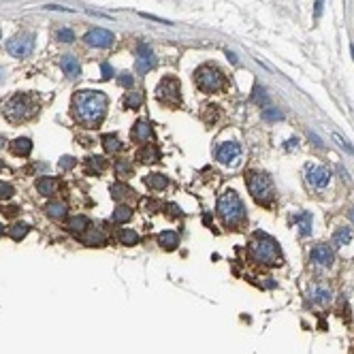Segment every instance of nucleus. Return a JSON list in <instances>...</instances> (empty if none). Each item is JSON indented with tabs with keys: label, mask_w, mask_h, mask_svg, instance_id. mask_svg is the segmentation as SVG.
Returning <instances> with one entry per match:
<instances>
[{
	"label": "nucleus",
	"mask_w": 354,
	"mask_h": 354,
	"mask_svg": "<svg viewBox=\"0 0 354 354\" xmlns=\"http://www.w3.org/2000/svg\"><path fill=\"white\" fill-rule=\"evenodd\" d=\"M309 258H311V263L318 265V267H331L333 260H335V256H333V250H331L329 245H324V243L311 247Z\"/></svg>",
	"instance_id": "13"
},
{
	"label": "nucleus",
	"mask_w": 354,
	"mask_h": 354,
	"mask_svg": "<svg viewBox=\"0 0 354 354\" xmlns=\"http://www.w3.org/2000/svg\"><path fill=\"white\" fill-rule=\"evenodd\" d=\"M45 211H47V216L52 218V220H64L66 218V211H68V207L62 201H52V203H47L45 205Z\"/></svg>",
	"instance_id": "19"
},
{
	"label": "nucleus",
	"mask_w": 354,
	"mask_h": 354,
	"mask_svg": "<svg viewBox=\"0 0 354 354\" xmlns=\"http://www.w3.org/2000/svg\"><path fill=\"white\" fill-rule=\"evenodd\" d=\"M218 214H220L224 226L237 229L245 222V205L239 199L235 190H224L218 199Z\"/></svg>",
	"instance_id": "3"
},
{
	"label": "nucleus",
	"mask_w": 354,
	"mask_h": 354,
	"mask_svg": "<svg viewBox=\"0 0 354 354\" xmlns=\"http://www.w3.org/2000/svg\"><path fill=\"white\" fill-rule=\"evenodd\" d=\"M2 145H4V139H2V137H0V147H2Z\"/></svg>",
	"instance_id": "46"
},
{
	"label": "nucleus",
	"mask_w": 354,
	"mask_h": 354,
	"mask_svg": "<svg viewBox=\"0 0 354 354\" xmlns=\"http://www.w3.org/2000/svg\"><path fill=\"white\" fill-rule=\"evenodd\" d=\"M250 254L260 265H282V252L278 241L273 237L265 235V233H256V237L250 243Z\"/></svg>",
	"instance_id": "4"
},
{
	"label": "nucleus",
	"mask_w": 354,
	"mask_h": 354,
	"mask_svg": "<svg viewBox=\"0 0 354 354\" xmlns=\"http://www.w3.org/2000/svg\"><path fill=\"white\" fill-rule=\"evenodd\" d=\"M118 241L122 245H137L139 243V235L132 229H119L118 233Z\"/></svg>",
	"instance_id": "26"
},
{
	"label": "nucleus",
	"mask_w": 354,
	"mask_h": 354,
	"mask_svg": "<svg viewBox=\"0 0 354 354\" xmlns=\"http://www.w3.org/2000/svg\"><path fill=\"white\" fill-rule=\"evenodd\" d=\"M2 169H4V162H2V160H0V171H2Z\"/></svg>",
	"instance_id": "45"
},
{
	"label": "nucleus",
	"mask_w": 354,
	"mask_h": 354,
	"mask_svg": "<svg viewBox=\"0 0 354 354\" xmlns=\"http://www.w3.org/2000/svg\"><path fill=\"white\" fill-rule=\"evenodd\" d=\"M305 179L314 190H324L331 181V171L327 167H320V165H309L307 171H305Z\"/></svg>",
	"instance_id": "10"
},
{
	"label": "nucleus",
	"mask_w": 354,
	"mask_h": 354,
	"mask_svg": "<svg viewBox=\"0 0 354 354\" xmlns=\"http://www.w3.org/2000/svg\"><path fill=\"white\" fill-rule=\"evenodd\" d=\"M56 39L62 41V43H73V41H75V32L70 30V28H60V30L56 32Z\"/></svg>",
	"instance_id": "36"
},
{
	"label": "nucleus",
	"mask_w": 354,
	"mask_h": 354,
	"mask_svg": "<svg viewBox=\"0 0 354 354\" xmlns=\"http://www.w3.org/2000/svg\"><path fill=\"white\" fill-rule=\"evenodd\" d=\"M156 96L162 105H169V107H177L181 103V88H179V81L175 77H165L160 79L158 88H156Z\"/></svg>",
	"instance_id": "7"
},
{
	"label": "nucleus",
	"mask_w": 354,
	"mask_h": 354,
	"mask_svg": "<svg viewBox=\"0 0 354 354\" xmlns=\"http://www.w3.org/2000/svg\"><path fill=\"white\" fill-rule=\"evenodd\" d=\"M137 158H139V162H143V165H154V162L160 160V152H158V147H156L154 143H145L139 150Z\"/></svg>",
	"instance_id": "17"
},
{
	"label": "nucleus",
	"mask_w": 354,
	"mask_h": 354,
	"mask_svg": "<svg viewBox=\"0 0 354 354\" xmlns=\"http://www.w3.org/2000/svg\"><path fill=\"white\" fill-rule=\"evenodd\" d=\"M116 175L119 177V179H128V177L132 175V165L126 158L118 160L116 162Z\"/></svg>",
	"instance_id": "31"
},
{
	"label": "nucleus",
	"mask_w": 354,
	"mask_h": 354,
	"mask_svg": "<svg viewBox=\"0 0 354 354\" xmlns=\"http://www.w3.org/2000/svg\"><path fill=\"white\" fill-rule=\"evenodd\" d=\"M41 109V101L32 92H15L9 101L4 103L2 113L11 124H22L26 119L34 118Z\"/></svg>",
	"instance_id": "2"
},
{
	"label": "nucleus",
	"mask_w": 354,
	"mask_h": 354,
	"mask_svg": "<svg viewBox=\"0 0 354 354\" xmlns=\"http://www.w3.org/2000/svg\"><path fill=\"white\" fill-rule=\"evenodd\" d=\"M130 139L137 141V143H147V141L152 139V126H150V122H145V119H139V122L132 126Z\"/></svg>",
	"instance_id": "15"
},
{
	"label": "nucleus",
	"mask_w": 354,
	"mask_h": 354,
	"mask_svg": "<svg viewBox=\"0 0 354 354\" xmlns=\"http://www.w3.org/2000/svg\"><path fill=\"white\" fill-rule=\"evenodd\" d=\"M37 192L41 194V196H54L56 192H58V188H60V183H58V179L56 177H39L37 179Z\"/></svg>",
	"instance_id": "14"
},
{
	"label": "nucleus",
	"mask_w": 354,
	"mask_h": 354,
	"mask_svg": "<svg viewBox=\"0 0 354 354\" xmlns=\"http://www.w3.org/2000/svg\"><path fill=\"white\" fill-rule=\"evenodd\" d=\"M295 222H296V229H299V233L303 237L311 235V214L309 211H301V214H296Z\"/></svg>",
	"instance_id": "23"
},
{
	"label": "nucleus",
	"mask_w": 354,
	"mask_h": 354,
	"mask_svg": "<svg viewBox=\"0 0 354 354\" xmlns=\"http://www.w3.org/2000/svg\"><path fill=\"white\" fill-rule=\"evenodd\" d=\"M247 190H250L252 199L263 207H269L275 201V186L271 181V177L260 173V171H250L247 173Z\"/></svg>",
	"instance_id": "6"
},
{
	"label": "nucleus",
	"mask_w": 354,
	"mask_h": 354,
	"mask_svg": "<svg viewBox=\"0 0 354 354\" xmlns=\"http://www.w3.org/2000/svg\"><path fill=\"white\" fill-rule=\"evenodd\" d=\"M282 118H284V116H282V111L275 109V107H267L263 111V119H265V122H280Z\"/></svg>",
	"instance_id": "35"
},
{
	"label": "nucleus",
	"mask_w": 354,
	"mask_h": 354,
	"mask_svg": "<svg viewBox=\"0 0 354 354\" xmlns=\"http://www.w3.org/2000/svg\"><path fill=\"white\" fill-rule=\"evenodd\" d=\"M109 190H111V196H113L116 201H122V199H126V196L132 194V190L126 186V183H113Z\"/></svg>",
	"instance_id": "33"
},
{
	"label": "nucleus",
	"mask_w": 354,
	"mask_h": 354,
	"mask_svg": "<svg viewBox=\"0 0 354 354\" xmlns=\"http://www.w3.org/2000/svg\"><path fill=\"white\" fill-rule=\"evenodd\" d=\"M83 41L90 45V47H96V49H109L113 43H116V34L105 30V28H94V30H90Z\"/></svg>",
	"instance_id": "11"
},
{
	"label": "nucleus",
	"mask_w": 354,
	"mask_h": 354,
	"mask_svg": "<svg viewBox=\"0 0 354 354\" xmlns=\"http://www.w3.org/2000/svg\"><path fill=\"white\" fill-rule=\"evenodd\" d=\"M13 194H15V190H13V186H11V183H6V181H0V199H2V201H9Z\"/></svg>",
	"instance_id": "37"
},
{
	"label": "nucleus",
	"mask_w": 354,
	"mask_h": 354,
	"mask_svg": "<svg viewBox=\"0 0 354 354\" xmlns=\"http://www.w3.org/2000/svg\"><path fill=\"white\" fill-rule=\"evenodd\" d=\"M34 49V34L30 32H22L17 37H13L6 41V52H9L13 58H26L30 56Z\"/></svg>",
	"instance_id": "8"
},
{
	"label": "nucleus",
	"mask_w": 354,
	"mask_h": 354,
	"mask_svg": "<svg viewBox=\"0 0 354 354\" xmlns=\"http://www.w3.org/2000/svg\"><path fill=\"white\" fill-rule=\"evenodd\" d=\"M322 4H324V0H316V17H320V13H322Z\"/></svg>",
	"instance_id": "43"
},
{
	"label": "nucleus",
	"mask_w": 354,
	"mask_h": 354,
	"mask_svg": "<svg viewBox=\"0 0 354 354\" xmlns=\"http://www.w3.org/2000/svg\"><path fill=\"white\" fill-rule=\"evenodd\" d=\"M101 70H103V79H111L113 77V66L107 64V62H103L101 64Z\"/></svg>",
	"instance_id": "40"
},
{
	"label": "nucleus",
	"mask_w": 354,
	"mask_h": 354,
	"mask_svg": "<svg viewBox=\"0 0 354 354\" xmlns=\"http://www.w3.org/2000/svg\"><path fill=\"white\" fill-rule=\"evenodd\" d=\"M58 165H60V169H70V167H75V158H70V156H62Z\"/></svg>",
	"instance_id": "38"
},
{
	"label": "nucleus",
	"mask_w": 354,
	"mask_h": 354,
	"mask_svg": "<svg viewBox=\"0 0 354 354\" xmlns=\"http://www.w3.org/2000/svg\"><path fill=\"white\" fill-rule=\"evenodd\" d=\"M350 239H352L350 229H337L335 235H333V243H335V247H346L350 243Z\"/></svg>",
	"instance_id": "28"
},
{
	"label": "nucleus",
	"mask_w": 354,
	"mask_h": 354,
	"mask_svg": "<svg viewBox=\"0 0 354 354\" xmlns=\"http://www.w3.org/2000/svg\"><path fill=\"white\" fill-rule=\"evenodd\" d=\"M2 214H4V216H9V218H13V216H17V214H19V209H17V207H4Z\"/></svg>",
	"instance_id": "42"
},
{
	"label": "nucleus",
	"mask_w": 354,
	"mask_h": 354,
	"mask_svg": "<svg viewBox=\"0 0 354 354\" xmlns=\"http://www.w3.org/2000/svg\"><path fill=\"white\" fill-rule=\"evenodd\" d=\"M9 150H11V154L13 156H19V158H24V156H28L32 152V141L28 139V137H19V139H15L13 143L9 145Z\"/></svg>",
	"instance_id": "18"
},
{
	"label": "nucleus",
	"mask_w": 354,
	"mask_h": 354,
	"mask_svg": "<svg viewBox=\"0 0 354 354\" xmlns=\"http://www.w3.org/2000/svg\"><path fill=\"white\" fill-rule=\"evenodd\" d=\"M28 231H30V226H28V224H22V222H17V224H13L6 233H9V237L13 239V241H22V239L28 235Z\"/></svg>",
	"instance_id": "30"
},
{
	"label": "nucleus",
	"mask_w": 354,
	"mask_h": 354,
	"mask_svg": "<svg viewBox=\"0 0 354 354\" xmlns=\"http://www.w3.org/2000/svg\"><path fill=\"white\" fill-rule=\"evenodd\" d=\"M0 235H2V226H0Z\"/></svg>",
	"instance_id": "47"
},
{
	"label": "nucleus",
	"mask_w": 354,
	"mask_h": 354,
	"mask_svg": "<svg viewBox=\"0 0 354 354\" xmlns=\"http://www.w3.org/2000/svg\"><path fill=\"white\" fill-rule=\"evenodd\" d=\"M132 83H134V79H132V75H128V73H124L122 77H119V86H124V88H132Z\"/></svg>",
	"instance_id": "39"
},
{
	"label": "nucleus",
	"mask_w": 354,
	"mask_h": 354,
	"mask_svg": "<svg viewBox=\"0 0 354 354\" xmlns=\"http://www.w3.org/2000/svg\"><path fill=\"white\" fill-rule=\"evenodd\" d=\"M156 64H158V60H156V54L152 52V47L147 43H141L137 49V73L141 75L150 73V70L156 68Z\"/></svg>",
	"instance_id": "12"
},
{
	"label": "nucleus",
	"mask_w": 354,
	"mask_h": 354,
	"mask_svg": "<svg viewBox=\"0 0 354 354\" xmlns=\"http://www.w3.org/2000/svg\"><path fill=\"white\" fill-rule=\"evenodd\" d=\"M216 160L226 167H237L239 160H241V145L235 143V141H226V143L218 147Z\"/></svg>",
	"instance_id": "9"
},
{
	"label": "nucleus",
	"mask_w": 354,
	"mask_h": 354,
	"mask_svg": "<svg viewBox=\"0 0 354 354\" xmlns=\"http://www.w3.org/2000/svg\"><path fill=\"white\" fill-rule=\"evenodd\" d=\"M107 165L109 162L103 158V156H92V158H88L86 160V169L90 173H94V175H101V173H105V169H107Z\"/></svg>",
	"instance_id": "24"
},
{
	"label": "nucleus",
	"mask_w": 354,
	"mask_h": 354,
	"mask_svg": "<svg viewBox=\"0 0 354 354\" xmlns=\"http://www.w3.org/2000/svg\"><path fill=\"white\" fill-rule=\"evenodd\" d=\"M194 83L205 94H218L226 88V75L216 64H201L194 70Z\"/></svg>",
	"instance_id": "5"
},
{
	"label": "nucleus",
	"mask_w": 354,
	"mask_h": 354,
	"mask_svg": "<svg viewBox=\"0 0 354 354\" xmlns=\"http://www.w3.org/2000/svg\"><path fill=\"white\" fill-rule=\"evenodd\" d=\"M122 103L126 109H139L141 105H143V94H141V92H128Z\"/></svg>",
	"instance_id": "29"
},
{
	"label": "nucleus",
	"mask_w": 354,
	"mask_h": 354,
	"mask_svg": "<svg viewBox=\"0 0 354 354\" xmlns=\"http://www.w3.org/2000/svg\"><path fill=\"white\" fill-rule=\"evenodd\" d=\"M68 229L73 233H83V231H90V220L86 216H75L73 220H70Z\"/></svg>",
	"instance_id": "32"
},
{
	"label": "nucleus",
	"mask_w": 354,
	"mask_h": 354,
	"mask_svg": "<svg viewBox=\"0 0 354 354\" xmlns=\"http://www.w3.org/2000/svg\"><path fill=\"white\" fill-rule=\"evenodd\" d=\"M158 245L165 247V250H175L179 245V235L175 231H162L158 235Z\"/></svg>",
	"instance_id": "20"
},
{
	"label": "nucleus",
	"mask_w": 354,
	"mask_h": 354,
	"mask_svg": "<svg viewBox=\"0 0 354 354\" xmlns=\"http://www.w3.org/2000/svg\"><path fill=\"white\" fill-rule=\"evenodd\" d=\"M145 183L152 190H165L169 186V179H167V175H162V173H152L145 177Z\"/></svg>",
	"instance_id": "25"
},
{
	"label": "nucleus",
	"mask_w": 354,
	"mask_h": 354,
	"mask_svg": "<svg viewBox=\"0 0 354 354\" xmlns=\"http://www.w3.org/2000/svg\"><path fill=\"white\" fill-rule=\"evenodd\" d=\"M254 92H256V94H254V101H256L258 105H263V103H267V101H269V98H267V94H265V90L256 88V90H254Z\"/></svg>",
	"instance_id": "41"
},
{
	"label": "nucleus",
	"mask_w": 354,
	"mask_h": 354,
	"mask_svg": "<svg viewBox=\"0 0 354 354\" xmlns=\"http://www.w3.org/2000/svg\"><path fill=\"white\" fill-rule=\"evenodd\" d=\"M86 243H88V245H94V247H101V245L107 243V237H105L98 229H90V235H88V239H86Z\"/></svg>",
	"instance_id": "34"
},
{
	"label": "nucleus",
	"mask_w": 354,
	"mask_h": 354,
	"mask_svg": "<svg viewBox=\"0 0 354 354\" xmlns=\"http://www.w3.org/2000/svg\"><path fill=\"white\" fill-rule=\"evenodd\" d=\"M130 218H132V209L128 205H118L116 211H113V222H118V224H126Z\"/></svg>",
	"instance_id": "27"
},
{
	"label": "nucleus",
	"mask_w": 354,
	"mask_h": 354,
	"mask_svg": "<svg viewBox=\"0 0 354 354\" xmlns=\"http://www.w3.org/2000/svg\"><path fill=\"white\" fill-rule=\"evenodd\" d=\"M60 68L64 70V75L70 77V79H77V77L81 75V66H79V62H77L75 56H62L60 58Z\"/></svg>",
	"instance_id": "16"
},
{
	"label": "nucleus",
	"mask_w": 354,
	"mask_h": 354,
	"mask_svg": "<svg viewBox=\"0 0 354 354\" xmlns=\"http://www.w3.org/2000/svg\"><path fill=\"white\" fill-rule=\"evenodd\" d=\"M309 299L314 303H318V305H327V303H331V299H333V293L324 286H314L309 293Z\"/></svg>",
	"instance_id": "21"
},
{
	"label": "nucleus",
	"mask_w": 354,
	"mask_h": 354,
	"mask_svg": "<svg viewBox=\"0 0 354 354\" xmlns=\"http://www.w3.org/2000/svg\"><path fill=\"white\" fill-rule=\"evenodd\" d=\"M109 109V98L101 90H79L73 96V118L86 128H98Z\"/></svg>",
	"instance_id": "1"
},
{
	"label": "nucleus",
	"mask_w": 354,
	"mask_h": 354,
	"mask_svg": "<svg viewBox=\"0 0 354 354\" xmlns=\"http://www.w3.org/2000/svg\"><path fill=\"white\" fill-rule=\"evenodd\" d=\"M350 220H352V222H354V209H352V211H350Z\"/></svg>",
	"instance_id": "44"
},
{
	"label": "nucleus",
	"mask_w": 354,
	"mask_h": 354,
	"mask_svg": "<svg viewBox=\"0 0 354 354\" xmlns=\"http://www.w3.org/2000/svg\"><path fill=\"white\" fill-rule=\"evenodd\" d=\"M101 141H103V147L107 154H118V152L124 150V143L119 141L118 134H103Z\"/></svg>",
	"instance_id": "22"
}]
</instances>
